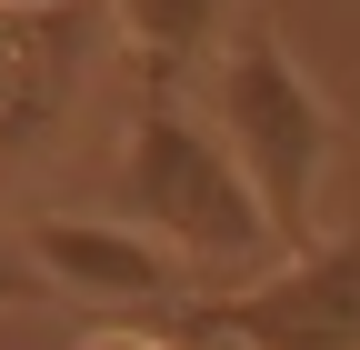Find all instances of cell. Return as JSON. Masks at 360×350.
I'll return each mask as SVG.
<instances>
[{"label":"cell","instance_id":"4","mask_svg":"<svg viewBox=\"0 0 360 350\" xmlns=\"http://www.w3.org/2000/svg\"><path fill=\"white\" fill-rule=\"evenodd\" d=\"M20 250L40 260L51 290L110 300V311H150V300H170V271H180V260H170L160 240H141L130 221H30Z\"/></svg>","mask_w":360,"mask_h":350},{"label":"cell","instance_id":"6","mask_svg":"<svg viewBox=\"0 0 360 350\" xmlns=\"http://www.w3.org/2000/svg\"><path fill=\"white\" fill-rule=\"evenodd\" d=\"M110 11H120L130 51H141L150 70L220 60V30H240V20H231V0H110Z\"/></svg>","mask_w":360,"mask_h":350},{"label":"cell","instance_id":"9","mask_svg":"<svg viewBox=\"0 0 360 350\" xmlns=\"http://www.w3.org/2000/svg\"><path fill=\"white\" fill-rule=\"evenodd\" d=\"M0 11H70V0H0Z\"/></svg>","mask_w":360,"mask_h":350},{"label":"cell","instance_id":"1","mask_svg":"<svg viewBox=\"0 0 360 350\" xmlns=\"http://www.w3.org/2000/svg\"><path fill=\"white\" fill-rule=\"evenodd\" d=\"M220 150L240 160V181L260 200V221L281 250H310V210H321V181H330V101L310 91V70L281 51L270 20H240L210 60V91H200Z\"/></svg>","mask_w":360,"mask_h":350},{"label":"cell","instance_id":"2","mask_svg":"<svg viewBox=\"0 0 360 350\" xmlns=\"http://www.w3.org/2000/svg\"><path fill=\"white\" fill-rule=\"evenodd\" d=\"M120 221L141 231V240H160L170 260H191V271H220V280H240L250 260L281 250L270 221H260V200H250V181H240V160L220 150V130L180 91H150L141 120H130Z\"/></svg>","mask_w":360,"mask_h":350},{"label":"cell","instance_id":"7","mask_svg":"<svg viewBox=\"0 0 360 350\" xmlns=\"http://www.w3.org/2000/svg\"><path fill=\"white\" fill-rule=\"evenodd\" d=\"M30 300H51V280H40V260L20 240H0V311H30Z\"/></svg>","mask_w":360,"mask_h":350},{"label":"cell","instance_id":"5","mask_svg":"<svg viewBox=\"0 0 360 350\" xmlns=\"http://www.w3.org/2000/svg\"><path fill=\"white\" fill-rule=\"evenodd\" d=\"M90 51V11H0V141H30L40 120L70 101Z\"/></svg>","mask_w":360,"mask_h":350},{"label":"cell","instance_id":"3","mask_svg":"<svg viewBox=\"0 0 360 350\" xmlns=\"http://www.w3.org/2000/svg\"><path fill=\"white\" fill-rule=\"evenodd\" d=\"M180 340H231V350H360V231L290 250L281 271L240 290H210L180 311Z\"/></svg>","mask_w":360,"mask_h":350},{"label":"cell","instance_id":"8","mask_svg":"<svg viewBox=\"0 0 360 350\" xmlns=\"http://www.w3.org/2000/svg\"><path fill=\"white\" fill-rule=\"evenodd\" d=\"M80 350H180V340H150V330H90Z\"/></svg>","mask_w":360,"mask_h":350}]
</instances>
